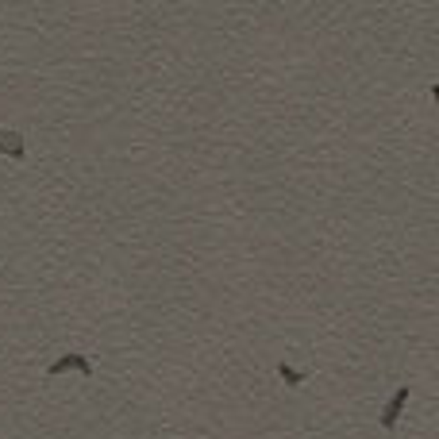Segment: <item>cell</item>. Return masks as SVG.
<instances>
[{
  "label": "cell",
  "mask_w": 439,
  "mask_h": 439,
  "mask_svg": "<svg viewBox=\"0 0 439 439\" xmlns=\"http://www.w3.org/2000/svg\"><path fill=\"white\" fill-rule=\"evenodd\" d=\"M405 405H409V386H401V389H397V393H393V401H389V409L381 412V428H386V432H393V428H397V416H401V409H405Z\"/></svg>",
  "instance_id": "6da1fadb"
},
{
  "label": "cell",
  "mask_w": 439,
  "mask_h": 439,
  "mask_svg": "<svg viewBox=\"0 0 439 439\" xmlns=\"http://www.w3.org/2000/svg\"><path fill=\"white\" fill-rule=\"evenodd\" d=\"M62 370H81V374H93V362L85 359V355H66V359H58L46 374H62Z\"/></svg>",
  "instance_id": "7a4b0ae2"
},
{
  "label": "cell",
  "mask_w": 439,
  "mask_h": 439,
  "mask_svg": "<svg viewBox=\"0 0 439 439\" xmlns=\"http://www.w3.org/2000/svg\"><path fill=\"white\" fill-rule=\"evenodd\" d=\"M0 146H8V151H12V158H23V143H20V135H4V132H0Z\"/></svg>",
  "instance_id": "3957f363"
},
{
  "label": "cell",
  "mask_w": 439,
  "mask_h": 439,
  "mask_svg": "<svg viewBox=\"0 0 439 439\" xmlns=\"http://www.w3.org/2000/svg\"><path fill=\"white\" fill-rule=\"evenodd\" d=\"M278 370H281V378H286L289 386H300V381H305V374H300V370H289V366H278Z\"/></svg>",
  "instance_id": "277c9868"
}]
</instances>
